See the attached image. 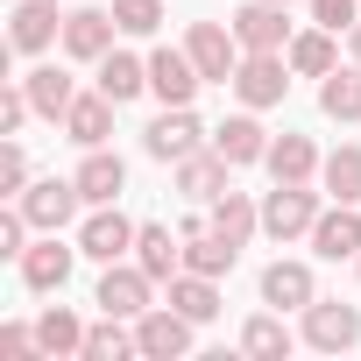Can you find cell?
Returning a JSON list of instances; mask_svg holds the SVG:
<instances>
[{
    "mask_svg": "<svg viewBox=\"0 0 361 361\" xmlns=\"http://www.w3.org/2000/svg\"><path fill=\"white\" fill-rule=\"evenodd\" d=\"M135 347L149 354V361H177V354H192V319L177 312V305H149L142 319H135Z\"/></svg>",
    "mask_w": 361,
    "mask_h": 361,
    "instance_id": "obj_1",
    "label": "cell"
},
{
    "mask_svg": "<svg viewBox=\"0 0 361 361\" xmlns=\"http://www.w3.org/2000/svg\"><path fill=\"white\" fill-rule=\"evenodd\" d=\"M185 50H192L199 78H220V85H234V71H241V36H234V22H227V29H220V22H199Z\"/></svg>",
    "mask_w": 361,
    "mask_h": 361,
    "instance_id": "obj_2",
    "label": "cell"
},
{
    "mask_svg": "<svg viewBox=\"0 0 361 361\" xmlns=\"http://www.w3.org/2000/svg\"><path fill=\"white\" fill-rule=\"evenodd\" d=\"M312 220H319V192H305V185H276V192L262 199V234H269V241L312 234Z\"/></svg>",
    "mask_w": 361,
    "mask_h": 361,
    "instance_id": "obj_3",
    "label": "cell"
},
{
    "mask_svg": "<svg viewBox=\"0 0 361 361\" xmlns=\"http://www.w3.org/2000/svg\"><path fill=\"white\" fill-rule=\"evenodd\" d=\"M305 340H312L319 354H347V347L361 340V312H354V305H326V298H312V305H305Z\"/></svg>",
    "mask_w": 361,
    "mask_h": 361,
    "instance_id": "obj_4",
    "label": "cell"
},
{
    "mask_svg": "<svg viewBox=\"0 0 361 361\" xmlns=\"http://www.w3.org/2000/svg\"><path fill=\"white\" fill-rule=\"evenodd\" d=\"M149 290H156V276L135 262V269H121V262H106V276H99V312H114V319H142L149 312Z\"/></svg>",
    "mask_w": 361,
    "mask_h": 361,
    "instance_id": "obj_5",
    "label": "cell"
},
{
    "mask_svg": "<svg viewBox=\"0 0 361 361\" xmlns=\"http://www.w3.org/2000/svg\"><path fill=\"white\" fill-rule=\"evenodd\" d=\"M199 85H206V78H199L192 50H156V57H149V92H156L163 106H192Z\"/></svg>",
    "mask_w": 361,
    "mask_h": 361,
    "instance_id": "obj_6",
    "label": "cell"
},
{
    "mask_svg": "<svg viewBox=\"0 0 361 361\" xmlns=\"http://www.w3.org/2000/svg\"><path fill=\"white\" fill-rule=\"evenodd\" d=\"M199 135H206V128H199V114H192V106H163V114L149 121V135H142V142H149V156H163V163H185V156L199 149Z\"/></svg>",
    "mask_w": 361,
    "mask_h": 361,
    "instance_id": "obj_7",
    "label": "cell"
},
{
    "mask_svg": "<svg viewBox=\"0 0 361 361\" xmlns=\"http://www.w3.org/2000/svg\"><path fill=\"white\" fill-rule=\"evenodd\" d=\"M78 177H43L36 192H22V213H29V227H43V234H57L71 213H78Z\"/></svg>",
    "mask_w": 361,
    "mask_h": 361,
    "instance_id": "obj_8",
    "label": "cell"
},
{
    "mask_svg": "<svg viewBox=\"0 0 361 361\" xmlns=\"http://www.w3.org/2000/svg\"><path fill=\"white\" fill-rule=\"evenodd\" d=\"M234 92H241L248 106H276V99L290 92L283 57H276V50H248V57H241V71H234Z\"/></svg>",
    "mask_w": 361,
    "mask_h": 361,
    "instance_id": "obj_9",
    "label": "cell"
},
{
    "mask_svg": "<svg viewBox=\"0 0 361 361\" xmlns=\"http://www.w3.org/2000/svg\"><path fill=\"white\" fill-rule=\"evenodd\" d=\"M135 220L128 213H114V206H99L92 220H85V234H78V255H92V262H121L128 248H135Z\"/></svg>",
    "mask_w": 361,
    "mask_h": 361,
    "instance_id": "obj_10",
    "label": "cell"
},
{
    "mask_svg": "<svg viewBox=\"0 0 361 361\" xmlns=\"http://www.w3.org/2000/svg\"><path fill=\"white\" fill-rule=\"evenodd\" d=\"M234 36H241V50H283V36H290L283 0H248V8H234Z\"/></svg>",
    "mask_w": 361,
    "mask_h": 361,
    "instance_id": "obj_11",
    "label": "cell"
},
{
    "mask_svg": "<svg viewBox=\"0 0 361 361\" xmlns=\"http://www.w3.org/2000/svg\"><path fill=\"white\" fill-rule=\"evenodd\" d=\"M234 255H241V241H227L220 227H185V269H199V276H227L234 269Z\"/></svg>",
    "mask_w": 361,
    "mask_h": 361,
    "instance_id": "obj_12",
    "label": "cell"
},
{
    "mask_svg": "<svg viewBox=\"0 0 361 361\" xmlns=\"http://www.w3.org/2000/svg\"><path fill=\"white\" fill-rule=\"evenodd\" d=\"M312 248H319L326 262H347V255H361V213H354V206H333V213H319V220H312Z\"/></svg>",
    "mask_w": 361,
    "mask_h": 361,
    "instance_id": "obj_13",
    "label": "cell"
},
{
    "mask_svg": "<svg viewBox=\"0 0 361 361\" xmlns=\"http://www.w3.org/2000/svg\"><path fill=\"white\" fill-rule=\"evenodd\" d=\"M114 29H121V22H114L106 8H78V15H64V50H71V57H106V50H114Z\"/></svg>",
    "mask_w": 361,
    "mask_h": 361,
    "instance_id": "obj_14",
    "label": "cell"
},
{
    "mask_svg": "<svg viewBox=\"0 0 361 361\" xmlns=\"http://www.w3.org/2000/svg\"><path fill=\"white\" fill-rule=\"evenodd\" d=\"M71 262H78V248H64V241L50 234V241H36V248L22 255V283H29V290H64Z\"/></svg>",
    "mask_w": 361,
    "mask_h": 361,
    "instance_id": "obj_15",
    "label": "cell"
},
{
    "mask_svg": "<svg viewBox=\"0 0 361 361\" xmlns=\"http://www.w3.org/2000/svg\"><path fill=\"white\" fill-rule=\"evenodd\" d=\"M121 185H128V163L106 156V149H85V163H78V192H85V206H114Z\"/></svg>",
    "mask_w": 361,
    "mask_h": 361,
    "instance_id": "obj_16",
    "label": "cell"
},
{
    "mask_svg": "<svg viewBox=\"0 0 361 361\" xmlns=\"http://www.w3.org/2000/svg\"><path fill=\"white\" fill-rule=\"evenodd\" d=\"M135 262H142V269H149L156 283H170L177 269H185V234L170 241V227H156V220H149V227L135 234Z\"/></svg>",
    "mask_w": 361,
    "mask_h": 361,
    "instance_id": "obj_17",
    "label": "cell"
},
{
    "mask_svg": "<svg viewBox=\"0 0 361 361\" xmlns=\"http://www.w3.org/2000/svg\"><path fill=\"white\" fill-rule=\"evenodd\" d=\"M114 106H121V99H106V92H92V99H71V114H64L71 142H78V149H106V135H114Z\"/></svg>",
    "mask_w": 361,
    "mask_h": 361,
    "instance_id": "obj_18",
    "label": "cell"
},
{
    "mask_svg": "<svg viewBox=\"0 0 361 361\" xmlns=\"http://www.w3.org/2000/svg\"><path fill=\"white\" fill-rule=\"evenodd\" d=\"M262 305L305 312V305H312V269H305V262H269V269H262Z\"/></svg>",
    "mask_w": 361,
    "mask_h": 361,
    "instance_id": "obj_19",
    "label": "cell"
},
{
    "mask_svg": "<svg viewBox=\"0 0 361 361\" xmlns=\"http://www.w3.org/2000/svg\"><path fill=\"white\" fill-rule=\"evenodd\" d=\"M57 29H64V22H57V8H50V0H22V8H15V29H8V43L36 57V50H50V43H57Z\"/></svg>",
    "mask_w": 361,
    "mask_h": 361,
    "instance_id": "obj_20",
    "label": "cell"
},
{
    "mask_svg": "<svg viewBox=\"0 0 361 361\" xmlns=\"http://www.w3.org/2000/svg\"><path fill=\"white\" fill-rule=\"evenodd\" d=\"M177 192H185V199H220V192H234L227 185V156L213 149V156H185V163H177Z\"/></svg>",
    "mask_w": 361,
    "mask_h": 361,
    "instance_id": "obj_21",
    "label": "cell"
},
{
    "mask_svg": "<svg viewBox=\"0 0 361 361\" xmlns=\"http://www.w3.org/2000/svg\"><path fill=\"white\" fill-rule=\"evenodd\" d=\"M213 149H220L227 163H262V156H269V135H262L248 114H234V121L213 128Z\"/></svg>",
    "mask_w": 361,
    "mask_h": 361,
    "instance_id": "obj_22",
    "label": "cell"
},
{
    "mask_svg": "<svg viewBox=\"0 0 361 361\" xmlns=\"http://www.w3.org/2000/svg\"><path fill=\"white\" fill-rule=\"evenodd\" d=\"M170 305L185 312L192 326L220 319V290H213V276H199V269H185V276H170Z\"/></svg>",
    "mask_w": 361,
    "mask_h": 361,
    "instance_id": "obj_23",
    "label": "cell"
},
{
    "mask_svg": "<svg viewBox=\"0 0 361 361\" xmlns=\"http://www.w3.org/2000/svg\"><path fill=\"white\" fill-rule=\"evenodd\" d=\"M262 163H269V177H276V185H305V177L319 170V156H312V142H305V135H276Z\"/></svg>",
    "mask_w": 361,
    "mask_h": 361,
    "instance_id": "obj_24",
    "label": "cell"
},
{
    "mask_svg": "<svg viewBox=\"0 0 361 361\" xmlns=\"http://www.w3.org/2000/svg\"><path fill=\"white\" fill-rule=\"evenodd\" d=\"M99 92L128 106L135 92H149V64H135L128 50H106V57H99Z\"/></svg>",
    "mask_w": 361,
    "mask_h": 361,
    "instance_id": "obj_25",
    "label": "cell"
},
{
    "mask_svg": "<svg viewBox=\"0 0 361 361\" xmlns=\"http://www.w3.org/2000/svg\"><path fill=\"white\" fill-rule=\"evenodd\" d=\"M22 85H29V99H36V114H50V121H64V114H71V99H78V92H71V78H64L57 64H43V71H29Z\"/></svg>",
    "mask_w": 361,
    "mask_h": 361,
    "instance_id": "obj_26",
    "label": "cell"
},
{
    "mask_svg": "<svg viewBox=\"0 0 361 361\" xmlns=\"http://www.w3.org/2000/svg\"><path fill=\"white\" fill-rule=\"evenodd\" d=\"M36 347H43V354H85V326H78L64 305H50V312L36 319Z\"/></svg>",
    "mask_w": 361,
    "mask_h": 361,
    "instance_id": "obj_27",
    "label": "cell"
},
{
    "mask_svg": "<svg viewBox=\"0 0 361 361\" xmlns=\"http://www.w3.org/2000/svg\"><path fill=\"white\" fill-rule=\"evenodd\" d=\"M319 177H326V192H333L340 206H361V149H333V156L319 163Z\"/></svg>",
    "mask_w": 361,
    "mask_h": 361,
    "instance_id": "obj_28",
    "label": "cell"
},
{
    "mask_svg": "<svg viewBox=\"0 0 361 361\" xmlns=\"http://www.w3.org/2000/svg\"><path fill=\"white\" fill-rule=\"evenodd\" d=\"M213 227H220L227 241H248V234L262 227V213L248 206V192H220V199H213Z\"/></svg>",
    "mask_w": 361,
    "mask_h": 361,
    "instance_id": "obj_29",
    "label": "cell"
},
{
    "mask_svg": "<svg viewBox=\"0 0 361 361\" xmlns=\"http://www.w3.org/2000/svg\"><path fill=\"white\" fill-rule=\"evenodd\" d=\"M319 106H326L333 121H361V71H326Z\"/></svg>",
    "mask_w": 361,
    "mask_h": 361,
    "instance_id": "obj_30",
    "label": "cell"
},
{
    "mask_svg": "<svg viewBox=\"0 0 361 361\" xmlns=\"http://www.w3.org/2000/svg\"><path fill=\"white\" fill-rule=\"evenodd\" d=\"M290 71H305V78H326V71H333V29L290 36Z\"/></svg>",
    "mask_w": 361,
    "mask_h": 361,
    "instance_id": "obj_31",
    "label": "cell"
},
{
    "mask_svg": "<svg viewBox=\"0 0 361 361\" xmlns=\"http://www.w3.org/2000/svg\"><path fill=\"white\" fill-rule=\"evenodd\" d=\"M121 354H142V347H135V333H121V319L106 312V319L85 333V361H121Z\"/></svg>",
    "mask_w": 361,
    "mask_h": 361,
    "instance_id": "obj_32",
    "label": "cell"
},
{
    "mask_svg": "<svg viewBox=\"0 0 361 361\" xmlns=\"http://www.w3.org/2000/svg\"><path fill=\"white\" fill-rule=\"evenodd\" d=\"M241 347L248 354H290V326L283 319H248L241 326Z\"/></svg>",
    "mask_w": 361,
    "mask_h": 361,
    "instance_id": "obj_33",
    "label": "cell"
},
{
    "mask_svg": "<svg viewBox=\"0 0 361 361\" xmlns=\"http://www.w3.org/2000/svg\"><path fill=\"white\" fill-rule=\"evenodd\" d=\"M114 22H121L128 36H149V29L163 22V0H114Z\"/></svg>",
    "mask_w": 361,
    "mask_h": 361,
    "instance_id": "obj_34",
    "label": "cell"
},
{
    "mask_svg": "<svg viewBox=\"0 0 361 361\" xmlns=\"http://www.w3.org/2000/svg\"><path fill=\"white\" fill-rule=\"evenodd\" d=\"M354 8H361V0H312V22H319V29H333V36H340V29H354V22H361V15H354Z\"/></svg>",
    "mask_w": 361,
    "mask_h": 361,
    "instance_id": "obj_35",
    "label": "cell"
},
{
    "mask_svg": "<svg viewBox=\"0 0 361 361\" xmlns=\"http://www.w3.org/2000/svg\"><path fill=\"white\" fill-rule=\"evenodd\" d=\"M36 114V99H29V85H8V92H0V135H15L22 121Z\"/></svg>",
    "mask_w": 361,
    "mask_h": 361,
    "instance_id": "obj_36",
    "label": "cell"
},
{
    "mask_svg": "<svg viewBox=\"0 0 361 361\" xmlns=\"http://www.w3.org/2000/svg\"><path fill=\"white\" fill-rule=\"evenodd\" d=\"M22 234H29V213H22V206H15V213H0V255H29Z\"/></svg>",
    "mask_w": 361,
    "mask_h": 361,
    "instance_id": "obj_37",
    "label": "cell"
},
{
    "mask_svg": "<svg viewBox=\"0 0 361 361\" xmlns=\"http://www.w3.org/2000/svg\"><path fill=\"white\" fill-rule=\"evenodd\" d=\"M22 177H29V156L8 142V149H0V192H22Z\"/></svg>",
    "mask_w": 361,
    "mask_h": 361,
    "instance_id": "obj_38",
    "label": "cell"
},
{
    "mask_svg": "<svg viewBox=\"0 0 361 361\" xmlns=\"http://www.w3.org/2000/svg\"><path fill=\"white\" fill-rule=\"evenodd\" d=\"M29 347H36L29 326H0V361H29Z\"/></svg>",
    "mask_w": 361,
    "mask_h": 361,
    "instance_id": "obj_39",
    "label": "cell"
},
{
    "mask_svg": "<svg viewBox=\"0 0 361 361\" xmlns=\"http://www.w3.org/2000/svg\"><path fill=\"white\" fill-rule=\"evenodd\" d=\"M347 43H354V64H361V22H354V29H347Z\"/></svg>",
    "mask_w": 361,
    "mask_h": 361,
    "instance_id": "obj_40",
    "label": "cell"
},
{
    "mask_svg": "<svg viewBox=\"0 0 361 361\" xmlns=\"http://www.w3.org/2000/svg\"><path fill=\"white\" fill-rule=\"evenodd\" d=\"M283 8H290V0H283Z\"/></svg>",
    "mask_w": 361,
    "mask_h": 361,
    "instance_id": "obj_41",
    "label": "cell"
},
{
    "mask_svg": "<svg viewBox=\"0 0 361 361\" xmlns=\"http://www.w3.org/2000/svg\"><path fill=\"white\" fill-rule=\"evenodd\" d=\"M354 262H361V255H354Z\"/></svg>",
    "mask_w": 361,
    "mask_h": 361,
    "instance_id": "obj_42",
    "label": "cell"
}]
</instances>
